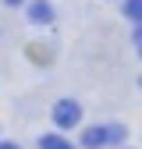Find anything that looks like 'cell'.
<instances>
[{
  "label": "cell",
  "instance_id": "3957f363",
  "mask_svg": "<svg viewBox=\"0 0 142 149\" xmlns=\"http://www.w3.org/2000/svg\"><path fill=\"white\" fill-rule=\"evenodd\" d=\"M82 142H85L89 149H100V146H106V128H89V132L82 135Z\"/></svg>",
  "mask_w": 142,
  "mask_h": 149
},
{
  "label": "cell",
  "instance_id": "6da1fadb",
  "mask_svg": "<svg viewBox=\"0 0 142 149\" xmlns=\"http://www.w3.org/2000/svg\"><path fill=\"white\" fill-rule=\"evenodd\" d=\"M53 121H57L61 128H75V124L82 121V107L71 103V100H61L57 107H53Z\"/></svg>",
  "mask_w": 142,
  "mask_h": 149
},
{
  "label": "cell",
  "instance_id": "5b68a950",
  "mask_svg": "<svg viewBox=\"0 0 142 149\" xmlns=\"http://www.w3.org/2000/svg\"><path fill=\"white\" fill-rule=\"evenodd\" d=\"M124 14L135 18V22L142 25V0H128V4H124Z\"/></svg>",
  "mask_w": 142,
  "mask_h": 149
},
{
  "label": "cell",
  "instance_id": "9c48e42d",
  "mask_svg": "<svg viewBox=\"0 0 142 149\" xmlns=\"http://www.w3.org/2000/svg\"><path fill=\"white\" fill-rule=\"evenodd\" d=\"M4 4H22V0H4Z\"/></svg>",
  "mask_w": 142,
  "mask_h": 149
},
{
  "label": "cell",
  "instance_id": "8992f818",
  "mask_svg": "<svg viewBox=\"0 0 142 149\" xmlns=\"http://www.w3.org/2000/svg\"><path fill=\"white\" fill-rule=\"evenodd\" d=\"M121 139H124V128H121V124L106 128V142H121Z\"/></svg>",
  "mask_w": 142,
  "mask_h": 149
},
{
  "label": "cell",
  "instance_id": "ba28073f",
  "mask_svg": "<svg viewBox=\"0 0 142 149\" xmlns=\"http://www.w3.org/2000/svg\"><path fill=\"white\" fill-rule=\"evenodd\" d=\"M135 43H139V46H142V29H139V32H135Z\"/></svg>",
  "mask_w": 142,
  "mask_h": 149
},
{
  "label": "cell",
  "instance_id": "7a4b0ae2",
  "mask_svg": "<svg viewBox=\"0 0 142 149\" xmlns=\"http://www.w3.org/2000/svg\"><path fill=\"white\" fill-rule=\"evenodd\" d=\"M29 18H32V22H39V25H46L50 18H53V7L46 4V0H36V4L29 7Z\"/></svg>",
  "mask_w": 142,
  "mask_h": 149
},
{
  "label": "cell",
  "instance_id": "52a82bcc",
  "mask_svg": "<svg viewBox=\"0 0 142 149\" xmlns=\"http://www.w3.org/2000/svg\"><path fill=\"white\" fill-rule=\"evenodd\" d=\"M0 149H18V146L14 142H0Z\"/></svg>",
  "mask_w": 142,
  "mask_h": 149
},
{
  "label": "cell",
  "instance_id": "277c9868",
  "mask_svg": "<svg viewBox=\"0 0 142 149\" xmlns=\"http://www.w3.org/2000/svg\"><path fill=\"white\" fill-rule=\"evenodd\" d=\"M39 149H71V142H64L61 135H46V139L39 142Z\"/></svg>",
  "mask_w": 142,
  "mask_h": 149
}]
</instances>
